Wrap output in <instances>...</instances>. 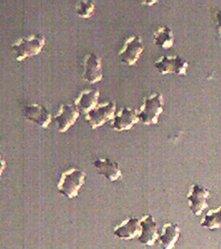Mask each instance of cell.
I'll list each match as a JSON object with an SVG mask.
<instances>
[{
    "label": "cell",
    "instance_id": "obj_1",
    "mask_svg": "<svg viewBox=\"0 0 221 249\" xmlns=\"http://www.w3.org/2000/svg\"><path fill=\"white\" fill-rule=\"evenodd\" d=\"M85 180V173L78 168H70L62 174L57 183V190L66 198L73 199L77 198Z\"/></svg>",
    "mask_w": 221,
    "mask_h": 249
},
{
    "label": "cell",
    "instance_id": "obj_2",
    "mask_svg": "<svg viewBox=\"0 0 221 249\" xmlns=\"http://www.w3.org/2000/svg\"><path fill=\"white\" fill-rule=\"evenodd\" d=\"M46 44V37L42 34H34L29 37H20L12 48L15 52V58L22 62L29 57L37 56L42 52Z\"/></svg>",
    "mask_w": 221,
    "mask_h": 249
},
{
    "label": "cell",
    "instance_id": "obj_3",
    "mask_svg": "<svg viewBox=\"0 0 221 249\" xmlns=\"http://www.w3.org/2000/svg\"><path fill=\"white\" fill-rule=\"evenodd\" d=\"M164 110V98L162 94L153 93L146 97L143 105L137 110L139 122L146 125H152L158 123L159 117Z\"/></svg>",
    "mask_w": 221,
    "mask_h": 249
},
{
    "label": "cell",
    "instance_id": "obj_4",
    "mask_svg": "<svg viewBox=\"0 0 221 249\" xmlns=\"http://www.w3.org/2000/svg\"><path fill=\"white\" fill-rule=\"evenodd\" d=\"M116 102L113 101L103 102L86 114L85 120L92 129L101 127L108 122L112 121L116 113Z\"/></svg>",
    "mask_w": 221,
    "mask_h": 249
},
{
    "label": "cell",
    "instance_id": "obj_5",
    "mask_svg": "<svg viewBox=\"0 0 221 249\" xmlns=\"http://www.w3.org/2000/svg\"><path fill=\"white\" fill-rule=\"evenodd\" d=\"M210 192L205 187L198 184H193L190 187L187 195L188 205L195 216H200L209 207L208 199Z\"/></svg>",
    "mask_w": 221,
    "mask_h": 249
},
{
    "label": "cell",
    "instance_id": "obj_6",
    "mask_svg": "<svg viewBox=\"0 0 221 249\" xmlns=\"http://www.w3.org/2000/svg\"><path fill=\"white\" fill-rule=\"evenodd\" d=\"M143 51L144 46L141 37L137 35L130 36L126 40L123 48L118 54L120 62L129 67L136 65Z\"/></svg>",
    "mask_w": 221,
    "mask_h": 249
},
{
    "label": "cell",
    "instance_id": "obj_7",
    "mask_svg": "<svg viewBox=\"0 0 221 249\" xmlns=\"http://www.w3.org/2000/svg\"><path fill=\"white\" fill-rule=\"evenodd\" d=\"M154 66L162 75L175 73L185 77L189 63L180 56H162L156 60Z\"/></svg>",
    "mask_w": 221,
    "mask_h": 249
},
{
    "label": "cell",
    "instance_id": "obj_8",
    "mask_svg": "<svg viewBox=\"0 0 221 249\" xmlns=\"http://www.w3.org/2000/svg\"><path fill=\"white\" fill-rule=\"evenodd\" d=\"M80 111L74 104L63 103L54 117L59 133H65L77 122Z\"/></svg>",
    "mask_w": 221,
    "mask_h": 249
},
{
    "label": "cell",
    "instance_id": "obj_9",
    "mask_svg": "<svg viewBox=\"0 0 221 249\" xmlns=\"http://www.w3.org/2000/svg\"><path fill=\"white\" fill-rule=\"evenodd\" d=\"M141 233L137 238L140 244L146 246L151 247L158 240V226L153 216L146 214L140 220Z\"/></svg>",
    "mask_w": 221,
    "mask_h": 249
},
{
    "label": "cell",
    "instance_id": "obj_10",
    "mask_svg": "<svg viewBox=\"0 0 221 249\" xmlns=\"http://www.w3.org/2000/svg\"><path fill=\"white\" fill-rule=\"evenodd\" d=\"M103 78L102 58L95 53L88 54L84 60L83 80L90 84L99 82Z\"/></svg>",
    "mask_w": 221,
    "mask_h": 249
},
{
    "label": "cell",
    "instance_id": "obj_11",
    "mask_svg": "<svg viewBox=\"0 0 221 249\" xmlns=\"http://www.w3.org/2000/svg\"><path fill=\"white\" fill-rule=\"evenodd\" d=\"M23 113L27 119L43 129H47L49 126L53 119L48 109L37 103L25 106L23 108Z\"/></svg>",
    "mask_w": 221,
    "mask_h": 249
},
{
    "label": "cell",
    "instance_id": "obj_12",
    "mask_svg": "<svg viewBox=\"0 0 221 249\" xmlns=\"http://www.w3.org/2000/svg\"><path fill=\"white\" fill-rule=\"evenodd\" d=\"M137 122H139L137 117V110H133L129 107L122 108L115 115L111 122V127L116 131L122 132L130 130Z\"/></svg>",
    "mask_w": 221,
    "mask_h": 249
},
{
    "label": "cell",
    "instance_id": "obj_13",
    "mask_svg": "<svg viewBox=\"0 0 221 249\" xmlns=\"http://www.w3.org/2000/svg\"><path fill=\"white\" fill-rule=\"evenodd\" d=\"M93 165L100 175L111 182L117 181L122 177L118 163L111 158H100L93 162Z\"/></svg>",
    "mask_w": 221,
    "mask_h": 249
},
{
    "label": "cell",
    "instance_id": "obj_14",
    "mask_svg": "<svg viewBox=\"0 0 221 249\" xmlns=\"http://www.w3.org/2000/svg\"><path fill=\"white\" fill-rule=\"evenodd\" d=\"M141 233V225L138 218H129L122 221L121 224L116 225L113 230V234L116 238L122 240H131L138 238Z\"/></svg>",
    "mask_w": 221,
    "mask_h": 249
},
{
    "label": "cell",
    "instance_id": "obj_15",
    "mask_svg": "<svg viewBox=\"0 0 221 249\" xmlns=\"http://www.w3.org/2000/svg\"><path fill=\"white\" fill-rule=\"evenodd\" d=\"M181 236L178 224L166 223L162 227V232L159 236V242L162 249H173Z\"/></svg>",
    "mask_w": 221,
    "mask_h": 249
},
{
    "label": "cell",
    "instance_id": "obj_16",
    "mask_svg": "<svg viewBox=\"0 0 221 249\" xmlns=\"http://www.w3.org/2000/svg\"><path fill=\"white\" fill-rule=\"evenodd\" d=\"M100 91L97 89L84 90L80 92L79 96L74 102V105L83 113L87 114L98 105Z\"/></svg>",
    "mask_w": 221,
    "mask_h": 249
},
{
    "label": "cell",
    "instance_id": "obj_17",
    "mask_svg": "<svg viewBox=\"0 0 221 249\" xmlns=\"http://www.w3.org/2000/svg\"><path fill=\"white\" fill-rule=\"evenodd\" d=\"M154 43L163 49H169L175 44L173 32L166 26L160 27L154 33Z\"/></svg>",
    "mask_w": 221,
    "mask_h": 249
},
{
    "label": "cell",
    "instance_id": "obj_18",
    "mask_svg": "<svg viewBox=\"0 0 221 249\" xmlns=\"http://www.w3.org/2000/svg\"><path fill=\"white\" fill-rule=\"evenodd\" d=\"M201 226L209 230L221 229V206L209 210L201 221Z\"/></svg>",
    "mask_w": 221,
    "mask_h": 249
},
{
    "label": "cell",
    "instance_id": "obj_19",
    "mask_svg": "<svg viewBox=\"0 0 221 249\" xmlns=\"http://www.w3.org/2000/svg\"><path fill=\"white\" fill-rule=\"evenodd\" d=\"M95 12V4L92 1L88 0H82L77 3L76 8V13L78 17L81 18H89L94 15Z\"/></svg>",
    "mask_w": 221,
    "mask_h": 249
},
{
    "label": "cell",
    "instance_id": "obj_20",
    "mask_svg": "<svg viewBox=\"0 0 221 249\" xmlns=\"http://www.w3.org/2000/svg\"><path fill=\"white\" fill-rule=\"evenodd\" d=\"M6 169V160L2 151L0 150V178L3 176V172Z\"/></svg>",
    "mask_w": 221,
    "mask_h": 249
},
{
    "label": "cell",
    "instance_id": "obj_21",
    "mask_svg": "<svg viewBox=\"0 0 221 249\" xmlns=\"http://www.w3.org/2000/svg\"><path fill=\"white\" fill-rule=\"evenodd\" d=\"M216 20H217V25L220 30H221V10L217 12L216 15Z\"/></svg>",
    "mask_w": 221,
    "mask_h": 249
}]
</instances>
